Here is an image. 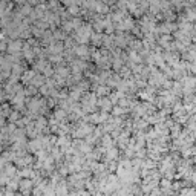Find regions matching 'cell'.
Instances as JSON below:
<instances>
[{
	"instance_id": "obj_1",
	"label": "cell",
	"mask_w": 196,
	"mask_h": 196,
	"mask_svg": "<svg viewBox=\"0 0 196 196\" xmlns=\"http://www.w3.org/2000/svg\"><path fill=\"white\" fill-rule=\"evenodd\" d=\"M17 196H20V195H17Z\"/></svg>"
}]
</instances>
